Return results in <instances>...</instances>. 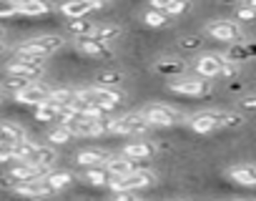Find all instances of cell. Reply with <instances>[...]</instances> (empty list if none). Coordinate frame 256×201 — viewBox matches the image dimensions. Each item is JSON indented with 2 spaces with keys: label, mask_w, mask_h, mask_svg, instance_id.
<instances>
[{
  "label": "cell",
  "mask_w": 256,
  "mask_h": 201,
  "mask_svg": "<svg viewBox=\"0 0 256 201\" xmlns=\"http://www.w3.org/2000/svg\"><path fill=\"white\" fill-rule=\"evenodd\" d=\"M144 23L148 26V28H166L168 23H171V18L164 13V10H156V8H148L146 13H144Z\"/></svg>",
  "instance_id": "4316f807"
},
{
  "label": "cell",
  "mask_w": 256,
  "mask_h": 201,
  "mask_svg": "<svg viewBox=\"0 0 256 201\" xmlns=\"http://www.w3.org/2000/svg\"><path fill=\"white\" fill-rule=\"evenodd\" d=\"M50 90H53L50 86L30 80V83H26V86L16 93V100H18V104H23V106H40L43 100H48Z\"/></svg>",
  "instance_id": "9c48e42d"
},
{
  "label": "cell",
  "mask_w": 256,
  "mask_h": 201,
  "mask_svg": "<svg viewBox=\"0 0 256 201\" xmlns=\"http://www.w3.org/2000/svg\"><path fill=\"white\" fill-rule=\"evenodd\" d=\"M236 106H238V111H246V114H256V93H251V96H241Z\"/></svg>",
  "instance_id": "e575fe53"
},
{
  "label": "cell",
  "mask_w": 256,
  "mask_h": 201,
  "mask_svg": "<svg viewBox=\"0 0 256 201\" xmlns=\"http://www.w3.org/2000/svg\"><path fill=\"white\" fill-rule=\"evenodd\" d=\"M186 124H188L196 134H214V131L224 128V126H221V111H198V114L188 116Z\"/></svg>",
  "instance_id": "30bf717a"
},
{
  "label": "cell",
  "mask_w": 256,
  "mask_h": 201,
  "mask_svg": "<svg viewBox=\"0 0 256 201\" xmlns=\"http://www.w3.org/2000/svg\"><path fill=\"white\" fill-rule=\"evenodd\" d=\"M206 36H211L214 40H221V43H244V30L238 23L234 20H211L206 26Z\"/></svg>",
  "instance_id": "8992f818"
},
{
  "label": "cell",
  "mask_w": 256,
  "mask_h": 201,
  "mask_svg": "<svg viewBox=\"0 0 256 201\" xmlns=\"http://www.w3.org/2000/svg\"><path fill=\"white\" fill-rule=\"evenodd\" d=\"M120 36H123V26H118V23L98 26V28H96V33H93V38H96V40H100V43H106V46L116 43Z\"/></svg>",
  "instance_id": "cb8c5ba5"
},
{
  "label": "cell",
  "mask_w": 256,
  "mask_h": 201,
  "mask_svg": "<svg viewBox=\"0 0 256 201\" xmlns=\"http://www.w3.org/2000/svg\"><path fill=\"white\" fill-rule=\"evenodd\" d=\"M66 26H68V30H70L76 38H88V36L96 33V26H93L90 20H86V18H70Z\"/></svg>",
  "instance_id": "d4e9b609"
},
{
  "label": "cell",
  "mask_w": 256,
  "mask_h": 201,
  "mask_svg": "<svg viewBox=\"0 0 256 201\" xmlns=\"http://www.w3.org/2000/svg\"><path fill=\"white\" fill-rule=\"evenodd\" d=\"M16 194L18 196H26V198H50L53 196V188L46 184V178H36V181H20L16 184Z\"/></svg>",
  "instance_id": "4fadbf2b"
},
{
  "label": "cell",
  "mask_w": 256,
  "mask_h": 201,
  "mask_svg": "<svg viewBox=\"0 0 256 201\" xmlns=\"http://www.w3.org/2000/svg\"><path fill=\"white\" fill-rule=\"evenodd\" d=\"M23 138H26L23 126L10 124V121H3V124H0V146H8V148H13V146H16V144H20Z\"/></svg>",
  "instance_id": "44dd1931"
},
{
  "label": "cell",
  "mask_w": 256,
  "mask_h": 201,
  "mask_svg": "<svg viewBox=\"0 0 256 201\" xmlns=\"http://www.w3.org/2000/svg\"><path fill=\"white\" fill-rule=\"evenodd\" d=\"M98 6L90 3V0H66V3L60 6V13L70 20V18H86L88 13H93Z\"/></svg>",
  "instance_id": "ffe728a7"
},
{
  "label": "cell",
  "mask_w": 256,
  "mask_h": 201,
  "mask_svg": "<svg viewBox=\"0 0 256 201\" xmlns=\"http://www.w3.org/2000/svg\"><path fill=\"white\" fill-rule=\"evenodd\" d=\"M236 18L238 20H246V23H256V10L251 6H238L236 8Z\"/></svg>",
  "instance_id": "d590c367"
},
{
  "label": "cell",
  "mask_w": 256,
  "mask_h": 201,
  "mask_svg": "<svg viewBox=\"0 0 256 201\" xmlns=\"http://www.w3.org/2000/svg\"><path fill=\"white\" fill-rule=\"evenodd\" d=\"M226 176L246 188H256V166L254 164H236L231 168H226Z\"/></svg>",
  "instance_id": "5bb4252c"
},
{
  "label": "cell",
  "mask_w": 256,
  "mask_h": 201,
  "mask_svg": "<svg viewBox=\"0 0 256 201\" xmlns=\"http://www.w3.org/2000/svg\"><path fill=\"white\" fill-rule=\"evenodd\" d=\"M18 16V3L16 0H0V20Z\"/></svg>",
  "instance_id": "836d02e7"
},
{
  "label": "cell",
  "mask_w": 256,
  "mask_h": 201,
  "mask_svg": "<svg viewBox=\"0 0 256 201\" xmlns=\"http://www.w3.org/2000/svg\"><path fill=\"white\" fill-rule=\"evenodd\" d=\"M90 3H96V6L100 8V6H108V3H110V0H90Z\"/></svg>",
  "instance_id": "7bdbcfd3"
},
{
  "label": "cell",
  "mask_w": 256,
  "mask_h": 201,
  "mask_svg": "<svg viewBox=\"0 0 256 201\" xmlns=\"http://www.w3.org/2000/svg\"><path fill=\"white\" fill-rule=\"evenodd\" d=\"M76 50H78L80 56H86V58H110V56H113L110 46L96 40L93 36H88V38H76Z\"/></svg>",
  "instance_id": "7c38bea8"
},
{
  "label": "cell",
  "mask_w": 256,
  "mask_h": 201,
  "mask_svg": "<svg viewBox=\"0 0 256 201\" xmlns=\"http://www.w3.org/2000/svg\"><path fill=\"white\" fill-rule=\"evenodd\" d=\"M246 50H248V56H251V60L256 58V43L254 40H246Z\"/></svg>",
  "instance_id": "60d3db41"
},
{
  "label": "cell",
  "mask_w": 256,
  "mask_h": 201,
  "mask_svg": "<svg viewBox=\"0 0 256 201\" xmlns=\"http://www.w3.org/2000/svg\"><path fill=\"white\" fill-rule=\"evenodd\" d=\"M171 93H181V96H208L211 93V80L208 78H201V76H181V78H171L168 86H166Z\"/></svg>",
  "instance_id": "277c9868"
},
{
  "label": "cell",
  "mask_w": 256,
  "mask_h": 201,
  "mask_svg": "<svg viewBox=\"0 0 256 201\" xmlns=\"http://www.w3.org/2000/svg\"><path fill=\"white\" fill-rule=\"evenodd\" d=\"M16 3H18V6H20V3H26V0H16Z\"/></svg>",
  "instance_id": "f6af8a7d"
},
{
  "label": "cell",
  "mask_w": 256,
  "mask_h": 201,
  "mask_svg": "<svg viewBox=\"0 0 256 201\" xmlns=\"http://www.w3.org/2000/svg\"><path fill=\"white\" fill-rule=\"evenodd\" d=\"M113 201H141V198H136V196H134V191H118Z\"/></svg>",
  "instance_id": "f35d334b"
},
{
  "label": "cell",
  "mask_w": 256,
  "mask_h": 201,
  "mask_svg": "<svg viewBox=\"0 0 256 201\" xmlns=\"http://www.w3.org/2000/svg\"><path fill=\"white\" fill-rule=\"evenodd\" d=\"M63 46H66V38H63V36H56V33H50V36H38V38H30V40L20 43L18 50H16V56H18V58L43 60V58L58 53Z\"/></svg>",
  "instance_id": "6da1fadb"
},
{
  "label": "cell",
  "mask_w": 256,
  "mask_h": 201,
  "mask_svg": "<svg viewBox=\"0 0 256 201\" xmlns=\"http://www.w3.org/2000/svg\"><path fill=\"white\" fill-rule=\"evenodd\" d=\"M154 70L158 76H166V78H181L186 73V63L181 58H161L154 63Z\"/></svg>",
  "instance_id": "ac0fdd59"
},
{
  "label": "cell",
  "mask_w": 256,
  "mask_h": 201,
  "mask_svg": "<svg viewBox=\"0 0 256 201\" xmlns=\"http://www.w3.org/2000/svg\"><path fill=\"white\" fill-rule=\"evenodd\" d=\"M246 121H244V116L241 114H236V111H221V126L224 128H241Z\"/></svg>",
  "instance_id": "1f68e13d"
},
{
  "label": "cell",
  "mask_w": 256,
  "mask_h": 201,
  "mask_svg": "<svg viewBox=\"0 0 256 201\" xmlns=\"http://www.w3.org/2000/svg\"><path fill=\"white\" fill-rule=\"evenodd\" d=\"M151 131V124L144 118V114H126L120 118H113V126H110V134H120V136H144Z\"/></svg>",
  "instance_id": "5b68a950"
},
{
  "label": "cell",
  "mask_w": 256,
  "mask_h": 201,
  "mask_svg": "<svg viewBox=\"0 0 256 201\" xmlns=\"http://www.w3.org/2000/svg\"><path fill=\"white\" fill-rule=\"evenodd\" d=\"M244 3H246V6H251V8L256 10V0H244Z\"/></svg>",
  "instance_id": "ee69618b"
},
{
  "label": "cell",
  "mask_w": 256,
  "mask_h": 201,
  "mask_svg": "<svg viewBox=\"0 0 256 201\" xmlns=\"http://www.w3.org/2000/svg\"><path fill=\"white\" fill-rule=\"evenodd\" d=\"M136 166H134V161L128 158V156H123V154H110V158L106 161V171L110 174V176H128Z\"/></svg>",
  "instance_id": "7402d4cb"
},
{
  "label": "cell",
  "mask_w": 256,
  "mask_h": 201,
  "mask_svg": "<svg viewBox=\"0 0 256 201\" xmlns=\"http://www.w3.org/2000/svg\"><path fill=\"white\" fill-rule=\"evenodd\" d=\"M221 3H224V6H241L244 0H221Z\"/></svg>",
  "instance_id": "b9f144b4"
},
{
  "label": "cell",
  "mask_w": 256,
  "mask_h": 201,
  "mask_svg": "<svg viewBox=\"0 0 256 201\" xmlns=\"http://www.w3.org/2000/svg\"><path fill=\"white\" fill-rule=\"evenodd\" d=\"M141 114H144V118L151 124V128H154V126H156V128H171V126H176V124H181V121H184V116H181L176 108L164 106V104L144 106V108H141Z\"/></svg>",
  "instance_id": "3957f363"
},
{
  "label": "cell",
  "mask_w": 256,
  "mask_h": 201,
  "mask_svg": "<svg viewBox=\"0 0 256 201\" xmlns=\"http://www.w3.org/2000/svg\"><path fill=\"white\" fill-rule=\"evenodd\" d=\"M53 10H56V6L50 0H26V3L18 6V16H28V18H40Z\"/></svg>",
  "instance_id": "d6986e66"
},
{
  "label": "cell",
  "mask_w": 256,
  "mask_h": 201,
  "mask_svg": "<svg viewBox=\"0 0 256 201\" xmlns=\"http://www.w3.org/2000/svg\"><path fill=\"white\" fill-rule=\"evenodd\" d=\"M108 158H110V154L103 148H83V151H78L76 164L80 168H100V166H106Z\"/></svg>",
  "instance_id": "e0dca14e"
},
{
  "label": "cell",
  "mask_w": 256,
  "mask_h": 201,
  "mask_svg": "<svg viewBox=\"0 0 256 201\" xmlns=\"http://www.w3.org/2000/svg\"><path fill=\"white\" fill-rule=\"evenodd\" d=\"M68 131L73 134V138H96L103 134V126H100V118H88V116H73L66 121Z\"/></svg>",
  "instance_id": "ba28073f"
},
{
  "label": "cell",
  "mask_w": 256,
  "mask_h": 201,
  "mask_svg": "<svg viewBox=\"0 0 256 201\" xmlns=\"http://www.w3.org/2000/svg\"><path fill=\"white\" fill-rule=\"evenodd\" d=\"M123 156H128L131 161H148L151 156H156V146L151 141H128L120 148Z\"/></svg>",
  "instance_id": "2e32d148"
},
{
  "label": "cell",
  "mask_w": 256,
  "mask_h": 201,
  "mask_svg": "<svg viewBox=\"0 0 256 201\" xmlns=\"http://www.w3.org/2000/svg\"><path fill=\"white\" fill-rule=\"evenodd\" d=\"M6 161H16L13 148H8V146H0V164H6Z\"/></svg>",
  "instance_id": "74e56055"
},
{
  "label": "cell",
  "mask_w": 256,
  "mask_h": 201,
  "mask_svg": "<svg viewBox=\"0 0 256 201\" xmlns=\"http://www.w3.org/2000/svg\"><path fill=\"white\" fill-rule=\"evenodd\" d=\"M221 66H224V56H218V53H204V56H198L196 63H194L196 73H198L201 78H208V80L221 76Z\"/></svg>",
  "instance_id": "8fae6325"
},
{
  "label": "cell",
  "mask_w": 256,
  "mask_h": 201,
  "mask_svg": "<svg viewBox=\"0 0 256 201\" xmlns=\"http://www.w3.org/2000/svg\"><path fill=\"white\" fill-rule=\"evenodd\" d=\"M43 70H46L43 60H36V58H18V56H16V60H10V63L6 66V73H8V76H13V78H23V80L40 78Z\"/></svg>",
  "instance_id": "52a82bcc"
},
{
  "label": "cell",
  "mask_w": 256,
  "mask_h": 201,
  "mask_svg": "<svg viewBox=\"0 0 256 201\" xmlns=\"http://www.w3.org/2000/svg\"><path fill=\"white\" fill-rule=\"evenodd\" d=\"M30 164H38V166H43V168H50V166L56 164V151H53L50 146H40V144H38V148H36Z\"/></svg>",
  "instance_id": "484cf974"
},
{
  "label": "cell",
  "mask_w": 256,
  "mask_h": 201,
  "mask_svg": "<svg viewBox=\"0 0 256 201\" xmlns=\"http://www.w3.org/2000/svg\"><path fill=\"white\" fill-rule=\"evenodd\" d=\"M198 46H201V38L198 36H188V38L181 40V48H198Z\"/></svg>",
  "instance_id": "8d00e7d4"
},
{
  "label": "cell",
  "mask_w": 256,
  "mask_h": 201,
  "mask_svg": "<svg viewBox=\"0 0 256 201\" xmlns=\"http://www.w3.org/2000/svg\"><path fill=\"white\" fill-rule=\"evenodd\" d=\"M148 3H151V8H156V10H164V13H166V8H168L171 0H148Z\"/></svg>",
  "instance_id": "ab89813d"
},
{
  "label": "cell",
  "mask_w": 256,
  "mask_h": 201,
  "mask_svg": "<svg viewBox=\"0 0 256 201\" xmlns=\"http://www.w3.org/2000/svg\"><path fill=\"white\" fill-rule=\"evenodd\" d=\"M43 178H46V184L53 188V194L66 191V188H68V186H73V181H76V176H73L70 171H48Z\"/></svg>",
  "instance_id": "603a6c76"
},
{
  "label": "cell",
  "mask_w": 256,
  "mask_h": 201,
  "mask_svg": "<svg viewBox=\"0 0 256 201\" xmlns=\"http://www.w3.org/2000/svg\"><path fill=\"white\" fill-rule=\"evenodd\" d=\"M83 178H86L90 186H108V178H110V174L106 171V166H100V168H86Z\"/></svg>",
  "instance_id": "f546056e"
},
{
  "label": "cell",
  "mask_w": 256,
  "mask_h": 201,
  "mask_svg": "<svg viewBox=\"0 0 256 201\" xmlns=\"http://www.w3.org/2000/svg\"><path fill=\"white\" fill-rule=\"evenodd\" d=\"M48 174V168L38 166V164H30V161H18L13 168H10V178L13 181H36V178H43Z\"/></svg>",
  "instance_id": "9a60e30c"
},
{
  "label": "cell",
  "mask_w": 256,
  "mask_h": 201,
  "mask_svg": "<svg viewBox=\"0 0 256 201\" xmlns=\"http://www.w3.org/2000/svg\"><path fill=\"white\" fill-rule=\"evenodd\" d=\"M156 174L151 171V168H134L128 176H110L108 178V188L113 191V194H118V191H144V188H151L154 184H156Z\"/></svg>",
  "instance_id": "7a4b0ae2"
},
{
  "label": "cell",
  "mask_w": 256,
  "mask_h": 201,
  "mask_svg": "<svg viewBox=\"0 0 256 201\" xmlns=\"http://www.w3.org/2000/svg\"><path fill=\"white\" fill-rule=\"evenodd\" d=\"M188 8H191V0H171L168 8H166V16L168 18H176V16L188 13Z\"/></svg>",
  "instance_id": "d6a6232c"
},
{
  "label": "cell",
  "mask_w": 256,
  "mask_h": 201,
  "mask_svg": "<svg viewBox=\"0 0 256 201\" xmlns=\"http://www.w3.org/2000/svg\"><path fill=\"white\" fill-rule=\"evenodd\" d=\"M96 86H106V88H118L123 83V73L120 70H103L96 76Z\"/></svg>",
  "instance_id": "4dcf8cb0"
},
{
  "label": "cell",
  "mask_w": 256,
  "mask_h": 201,
  "mask_svg": "<svg viewBox=\"0 0 256 201\" xmlns=\"http://www.w3.org/2000/svg\"><path fill=\"white\" fill-rule=\"evenodd\" d=\"M48 141H50L53 146H63V144H70V141H73V134L68 131L66 124H58L53 131H48Z\"/></svg>",
  "instance_id": "f1b7e54d"
},
{
  "label": "cell",
  "mask_w": 256,
  "mask_h": 201,
  "mask_svg": "<svg viewBox=\"0 0 256 201\" xmlns=\"http://www.w3.org/2000/svg\"><path fill=\"white\" fill-rule=\"evenodd\" d=\"M48 100H50V104H56V106H70L73 100H76V90H70V88H53L50 96H48Z\"/></svg>",
  "instance_id": "83f0119b"
}]
</instances>
